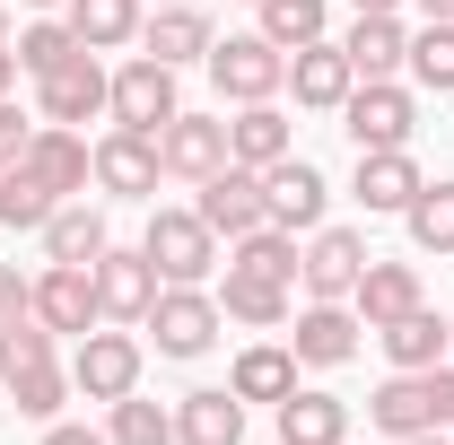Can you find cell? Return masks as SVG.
<instances>
[{
  "label": "cell",
  "instance_id": "obj_18",
  "mask_svg": "<svg viewBox=\"0 0 454 445\" xmlns=\"http://www.w3.org/2000/svg\"><path fill=\"white\" fill-rule=\"evenodd\" d=\"M419 183H428V175L411 167V149H367L349 192H358V210H367V219H402V210L419 201Z\"/></svg>",
  "mask_w": 454,
  "mask_h": 445
},
{
  "label": "cell",
  "instance_id": "obj_5",
  "mask_svg": "<svg viewBox=\"0 0 454 445\" xmlns=\"http://www.w3.org/2000/svg\"><path fill=\"white\" fill-rule=\"evenodd\" d=\"M106 113L122 122V131H149V140H158L175 113H184V105H175V70H167V61H149V53H131L122 70H114V105Z\"/></svg>",
  "mask_w": 454,
  "mask_h": 445
},
{
  "label": "cell",
  "instance_id": "obj_13",
  "mask_svg": "<svg viewBox=\"0 0 454 445\" xmlns=\"http://www.w3.org/2000/svg\"><path fill=\"white\" fill-rule=\"evenodd\" d=\"M358 271H367V236H358V227H315V245H306V262H297L306 297H333V306H349Z\"/></svg>",
  "mask_w": 454,
  "mask_h": 445
},
{
  "label": "cell",
  "instance_id": "obj_38",
  "mask_svg": "<svg viewBox=\"0 0 454 445\" xmlns=\"http://www.w3.org/2000/svg\"><path fill=\"white\" fill-rule=\"evenodd\" d=\"M114 445H175V410H158V402H140V393H122L114 402Z\"/></svg>",
  "mask_w": 454,
  "mask_h": 445
},
{
  "label": "cell",
  "instance_id": "obj_17",
  "mask_svg": "<svg viewBox=\"0 0 454 445\" xmlns=\"http://www.w3.org/2000/svg\"><path fill=\"white\" fill-rule=\"evenodd\" d=\"M349 306H358L367 332L402 324L411 306H428V297H419V262H376V254H367V271H358V288H349Z\"/></svg>",
  "mask_w": 454,
  "mask_h": 445
},
{
  "label": "cell",
  "instance_id": "obj_48",
  "mask_svg": "<svg viewBox=\"0 0 454 445\" xmlns=\"http://www.w3.org/2000/svg\"><path fill=\"white\" fill-rule=\"evenodd\" d=\"M0 53H9V9H0Z\"/></svg>",
  "mask_w": 454,
  "mask_h": 445
},
{
  "label": "cell",
  "instance_id": "obj_28",
  "mask_svg": "<svg viewBox=\"0 0 454 445\" xmlns=\"http://www.w3.org/2000/svg\"><path fill=\"white\" fill-rule=\"evenodd\" d=\"M219 315H236V324H254V332H271V324H288V288H280V279H262V271H236V262H227Z\"/></svg>",
  "mask_w": 454,
  "mask_h": 445
},
{
  "label": "cell",
  "instance_id": "obj_49",
  "mask_svg": "<svg viewBox=\"0 0 454 445\" xmlns=\"http://www.w3.org/2000/svg\"><path fill=\"white\" fill-rule=\"evenodd\" d=\"M27 9H70V0H27Z\"/></svg>",
  "mask_w": 454,
  "mask_h": 445
},
{
  "label": "cell",
  "instance_id": "obj_42",
  "mask_svg": "<svg viewBox=\"0 0 454 445\" xmlns=\"http://www.w3.org/2000/svg\"><path fill=\"white\" fill-rule=\"evenodd\" d=\"M428 410H437V428H454V358L428 367Z\"/></svg>",
  "mask_w": 454,
  "mask_h": 445
},
{
  "label": "cell",
  "instance_id": "obj_33",
  "mask_svg": "<svg viewBox=\"0 0 454 445\" xmlns=\"http://www.w3.org/2000/svg\"><path fill=\"white\" fill-rule=\"evenodd\" d=\"M254 9H262V27H254V35H271L280 53L315 44V35H324V18H333V0H254Z\"/></svg>",
  "mask_w": 454,
  "mask_h": 445
},
{
  "label": "cell",
  "instance_id": "obj_40",
  "mask_svg": "<svg viewBox=\"0 0 454 445\" xmlns=\"http://www.w3.org/2000/svg\"><path fill=\"white\" fill-rule=\"evenodd\" d=\"M18 315H35V279L18 262H0V324H18Z\"/></svg>",
  "mask_w": 454,
  "mask_h": 445
},
{
  "label": "cell",
  "instance_id": "obj_27",
  "mask_svg": "<svg viewBox=\"0 0 454 445\" xmlns=\"http://www.w3.org/2000/svg\"><path fill=\"white\" fill-rule=\"evenodd\" d=\"M106 210H88V201H61L53 219H44V254L53 262H79V271H97V254H106Z\"/></svg>",
  "mask_w": 454,
  "mask_h": 445
},
{
  "label": "cell",
  "instance_id": "obj_3",
  "mask_svg": "<svg viewBox=\"0 0 454 445\" xmlns=\"http://www.w3.org/2000/svg\"><path fill=\"white\" fill-rule=\"evenodd\" d=\"M210 79H219V97H236V105H262V97L288 88V53L271 35H227V44H210Z\"/></svg>",
  "mask_w": 454,
  "mask_h": 445
},
{
  "label": "cell",
  "instance_id": "obj_14",
  "mask_svg": "<svg viewBox=\"0 0 454 445\" xmlns=\"http://www.w3.org/2000/svg\"><path fill=\"white\" fill-rule=\"evenodd\" d=\"M358 306H333V297H315L306 315H297V332H288V349H297V367H349L358 358Z\"/></svg>",
  "mask_w": 454,
  "mask_h": 445
},
{
  "label": "cell",
  "instance_id": "obj_31",
  "mask_svg": "<svg viewBox=\"0 0 454 445\" xmlns=\"http://www.w3.org/2000/svg\"><path fill=\"white\" fill-rule=\"evenodd\" d=\"M70 35H79L88 53L131 44V35H140V0H70Z\"/></svg>",
  "mask_w": 454,
  "mask_h": 445
},
{
  "label": "cell",
  "instance_id": "obj_19",
  "mask_svg": "<svg viewBox=\"0 0 454 445\" xmlns=\"http://www.w3.org/2000/svg\"><path fill=\"white\" fill-rule=\"evenodd\" d=\"M288 88H297V105H315V113H340L349 105V88H358V70H349V53L340 44H297L288 53Z\"/></svg>",
  "mask_w": 454,
  "mask_h": 445
},
{
  "label": "cell",
  "instance_id": "obj_25",
  "mask_svg": "<svg viewBox=\"0 0 454 445\" xmlns=\"http://www.w3.org/2000/svg\"><path fill=\"white\" fill-rule=\"evenodd\" d=\"M280 445H349V402H340V393L297 385L280 402Z\"/></svg>",
  "mask_w": 454,
  "mask_h": 445
},
{
  "label": "cell",
  "instance_id": "obj_46",
  "mask_svg": "<svg viewBox=\"0 0 454 445\" xmlns=\"http://www.w3.org/2000/svg\"><path fill=\"white\" fill-rule=\"evenodd\" d=\"M419 18H454V0H419Z\"/></svg>",
  "mask_w": 454,
  "mask_h": 445
},
{
  "label": "cell",
  "instance_id": "obj_21",
  "mask_svg": "<svg viewBox=\"0 0 454 445\" xmlns=\"http://www.w3.org/2000/svg\"><path fill=\"white\" fill-rule=\"evenodd\" d=\"M340 53H349V70H358V79H394L402 61H411V35H402L394 9H358V27L340 35Z\"/></svg>",
  "mask_w": 454,
  "mask_h": 445
},
{
  "label": "cell",
  "instance_id": "obj_26",
  "mask_svg": "<svg viewBox=\"0 0 454 445\" xmlns=\"http://www.w3.org/2000/svg\"><path fill=\"white\" fill-rule=\"evenodd\" d=\"M227 393H236V402H271V410H280L288 393H297V349H288V340H254V349L236 358Z\"/></svg>",
  "mask_w": 454,
  "mask_h": 445
},
{
  "label": "cell",
  "instance_id": "obj_50",
  "mask_svg": "<svg viewBox=\"0 0 454 445\" xmlns=\"http://www.w3.org/2000/svg\"><path fill=\"white\" fill-rule=\"evenodd\" d=\"M158 9H184V0H158Z\"/></svg>",
  "mask_w": 454,
  "mask_h": 445
},
{
  "label": "cell",
  "instance_id": "obj_2",
  "mask_svg": "<svg viewBox=\"0 0 454 445\" xmlns=\"http://www.w3.org/2000/svg\"><path fill=\"white\" fill-rule=\"evenodd\" d=\"M140 254L158 262V279H184V288H201L219 271V236L201 227V210H158L149 236H140Z\"/></svg>",
  "mask_w": 454,
  "mask_h": 445
},
{
  "label": "cell",
  "instance_id": "obj_45",
  "mask_svg": "<svg viewBox=\"0 0 454 445\" xmlns=\"http://www.w3.org/2000/svg\"><path fill=\"white\" fill-rule=\"evenodd\" d=\"M394 445H446V428H419V437H394Z\"/></svg>",
  "mask_w": 454,
  "mask_h": 445
},
{
  "label": "cell",
  "instance_id": "obj_23",
  "mask_svg": "<svg viewBox=\"0 0 454 445\" xmlns=\"http://www.w3.org/2000/svg\"><path fill=\"white\" fill-rule=\"evenodd\" d=\"M376 340H385V358H394L402 376H428V367H446V358H454V324H437L428 306H411V315L385 324Z\"/></svg>",
  "mask_w": 454,
  "mask_h": 445
},
{
  "label": "cell",
  "instance_id": "obj_8",
  "mask_svg": "<svg viewBox=\"0 0 454 445\" xmlns=\"http://www.w3.org/2000/svg\"><path fill=\"white\" fill-rule=\"evenodd\" d=\"M158 262L140 254V245H106L97 254V306H106V324H149V306H158Z\"/></svg>",
  "mask_w": 454,
  "mask_h": 445
},
{
  "label": "cell",
  "instance_id": "obj_39",
  "mask_svg": "<svg viewBox=\"0 0 454 445\" xmlns=\"http://www.w3.org/2000/svg\"><path fill=\"white\" fill-rule=\"evenodd\" d=\"M27 358H53V332H44L35 315H18V324H0V376H9V367H27Z\"/></svg>",
  "mask_w": 454,
  "mask_h": 445
},
{
  "label": "cell",
  "instance_id": "obj_30",
  "mask_svg": "<svg viewBox=\"0 0 454 445\" xmlns=\"http://www.w3.org/2000/svg\"><path fill=\"white\" fill-rule=\"evenodd\" d=\"M367 419H376L385 437H419V428H437V410H428V376H402V367H394V385H376Z\"/></svg>",
  "mask_w": 454,
  "mask_h": 445
},
{
  "label": "cell",
  "instance_id": "obj_34",
  "mask_svg": "<svg viewBox=\"0 0 454 445\" xmlns=\"http://www.w3.org/2000/svg\"><path fill=\"white\" fill-rule=\"evenodd\" d=\"M297 236L288 227H254V236H236V271H262V279H280V288H297Z\"/></svg>",
  "mask_w": 454,
  "mask_h": 445
},
{
  "label": "cell",
  "instance_id": "obj_24",
  "mask_svg": "<svg viewBox=\"0 0 454 445\" xmlns=\"http://www.w3.org/2000/svg\"><path fill=\"white\" fill-rule=\"evenodd\" d=\"M288 149H297V131H288V113L271 105V97H262V105H245L236 113V122H227V158H236V167H280Z\"/></svg>",
  "mask_w": 454,
  "mask_h": 445
},
{
  "label": "cell",
  "instance_id": "obj_29",
  "mask_svg": "<svg viewBox=\"0 0 454 445\" xmlns=\"http://www.w3.org/2000/svg\"><path fill=\"white\" fill-rule=\"evenodd\" d=\"M0 385H9V402H18V419H61V402H70V367H61V358H27V367H9Z\"/></svg>",
  "mask_w": 454,
  "mask_h": 445
},
{
  "label": "cell",
  "instance_id": "obj_11",
  "mask_svg": "<svg viewBox=\"0 0 454 445\" xmlns=\"http://www.w3.org/2000/svg\"><path fill=\"white\" fill-rule=\"evenodd\" d=\"M35 324H44V332H97V324H106V306H97V271H79V262H44V279H35Z\"/></svg>",
  "mask_w": 454,
  "mask_h": 445
},
{
  "label": "cell",
  "instance_id": "obj_1",
  "mask_svg": "<svg viewBox=\"0 0 454 445\" xmlns=\"http://www.w3.org/2000/svg\"><path fill=\"white\" fill-rule=\"evenodd\" d=\"M219 297L210 288H184V279H167L158 288V306H149V340H158V358H201L210 340H219Z\"/></svg>",
  "mask_w": 454,
  "mask_h": 445
},
{
  "label": "cell",
  "instance_id": "obj_32",
  "mask_svg": "<svg viewBox=\"0 0 454 445\" xmlns=\"http://www.w3.org/2000/svg\"><path fill=\"white\" fill-rule=\"evenodd\" d=\"M402 227H411V245H419V254H437V262H446V254H454V183H419V201L402 210Z\"/></svg>",
  "mask_w": 454,
  "mask_h": 445
},
{
  "label": "cell",
  "instance_id": "obj_6",
  "mask_svg": "<svg viewBox=\"0 0 454 445\" xmlns=\"http://www.w3.org/2000/svg\"><path fill=\"white\" fill-rule=\"evenodd\" d=\"M35 105H44V122H61V131L97 122V113L114 105V79H106V61H97L88 44H79V53L61 61L53 79H35Z\"/></svg>",
  "mask_w": 454,
  "mask_h": 445
},
{
  "label": "cell",
  "instance_id": "obj_22",
  "mask_svg": "<svg viewBox=\"0 0 454 445\" xmlns=\"http://www.w3.org/2000/svg\"><path fill=\"white\" fill-rule=\"evenodd\" d=\"M140 44H149V61H167V70H184V61H210V18H201V0H184V9H158V18H140Z\"/></svg>",
  "mask_w": 454,
  "mask_h": 445
},
{
  "label": "cell",
  "instance_id": "obj_44",
  "mask_svg": "<svg viewBox=\"0 0 454 445\" xmlns=\"http://www.w3.org/2000/svg\"><path fill=\"white\" fill-rule=\"evenodd\" d=\"M9 88H18V53H0V97H9Z\"/></svg>",
  "mask_w": 454,
  "mask_h": 445
},
{
  "label": "cell",
  "instance_id": "obj_36",
  "mask_svg": "<svg viewBox=\"0 0 454 445\" xmlns=\"http://www.w3.org/2000/svg\"><path fill=\"white\" fill-rule=\"evenodd\" d=\"M53 210H61V201H53L27 167H0V227H9V236H18V227H35V236H44Z\"/></svg>",
  "mask_w": 454,
  "mask_h": 445
},
{
  "label": "cell",
  "instance_id": "obj_43",
  "mask_svg": "<svg viewBox=\"0 0 454 445\" xmlns=\"http://www.w3.org/2000/svg\"><path fill=\"white\" fill-rule=\"evenodd\" d=\"M44 445H114V437H97V428H70V419H44Z\"/></svg>",
  "mask_w": 454,
  "mask_h": 445
},
{
  "label": "cell",
  "instance_id": "obj_47",
  "mask_svg": "<svg viewBox=\"0 0 454 445\" xmlns=\"http://www.w3.org/2000/svg\"><path fill=\"white\" fill-rule=\"evenodd\" d=\"M349 9H402V0H349Z\"/></svg>",
  "mask_w": 454,
  "mask_h": 445
},
{
  "label": "cell",
  "instance_id": "obj_10",
  "mask_svg": "<svg viewBox=\"0 0 454 445\" xmlns=\"http://www.w3.org/2000/svg\"><path fill=\"white\" fill-rule=\"evenodd\" d=\"M18 167L35 175L53 201H79L88 183H97V149L79 140V131H61V122H35V140H27V158Z\"/></svg>",
  "mask_w": 454,
  "mask_h": 445
},
{
  "label": "cell",
  "instance_id": "obj_20",
  "mask_svg": "<svg viewBox=\"0 0 454 445\" xmlns=\"http://www.w3.org/2000/svg\"><path fill=\"white\" fill-rule=\"evenodd\" d=\"M175 445H245V402L227 385H201L175 402Z\"/></svg>",
  "mask_w": 454,
  "mask_h": 445
},
{
  "label": "cell",
  "instance_id": "obj_37",
  "mask_svg": "<svg viewBox=\"0 0 454 445\" xmlns=\"http://www.w3.org/2000/svg\"><path fill=\"white\" fill-rule=\"evenodd\" d=\"M9 53H18V70H27V79H53L61 61L79 53V35H70V18H35V27L9 44Z\"/></svg>",
  "mask_w": 454,
  "mask_h": 445
},
{
  "label": "cell",
  "instance_id": "obj_35",
  "mask_svg": "<svg viewBox=\"0 0 454 445\" xmlns=\"http://www.w3.org/2000/svg\"><path fill=\"white\" fill-rule=\"evenodd\" d=\"M411 79H419L428 97H454V18H428V27L411 35Z\"/></svg>",
  "mask_w": 454,
  "mask_h": 445
},
{
  "label": "cell",
  "instance_id": "obj_15",
  "mask_svg": "<svg viewBox=\"0 0 454 445\" xmlns=\"http://www.w3.org/2000/svg\"><path fill=\"white\" fill-rule=\"evenodd\" d=\"M158 158H167V175H184V183H210V175L227 167V122L219 113H175L167 131H158Z\"/></svg>",
  "mask_w": 454,
  "mask_h": 445
},
{
  "label": "cell",
  "instance_id": "obj_4",
  "mask_svg": "<svg viewBox=\"0 0 454 445\" xmlns=\"http://www.w3.org/2000/svg\"><path fill=\"white\" fill-rule=\"evenodd\" d=\"M340 131L358 140V158L367 149H411V88H394V79H358L349 88V105H340Z\"/></svg>",
  "mask_w": 454,
  "mask_h": 445
},
{
  "label": "cell",
  "instance_id": "obj_7",
  "mask_svg": "<svg viewBox=\"0 0 454 445\" xmlns=\"http://www.w3.org/2000/svg\"><path fill=\"white\" fill-rule=\"evenodd\" d=\"M70 393H88V402H122V393H140V340L131 332H79V358H70Z\"/></svg>",
  "mask_w": 454,
  "mask_h": 445
},
{
  "label": "cell",
  "instance_id": "obj_16",
  "mask_svg": "<svg viewBox=\"0 0 454 445\" xmlns=\"http://www.w3.org/2000/svg\"><path fill=\"white\" fill-rule=\"evenodd\" d=\"M262 201H271V227H288V236H297V227H324V201H333V183H324V175H315L297 149H288L280 167H262Z\"/></svg>",
  "mask_w": 454,
  "mask_h": 445
},
{
  "label": "cell",
  "instance_id": "obj_9",
  "mask_svg": "<svg viewBox=\"0 0 454 445\" xmlns=\"http://www.w3.org/2000/svg\"><path fill=\"white\" fill-rule=\"evenodd\" d=\"M192 210H201V227H210V236H227V245H236V236H254V227H271L262 175H254V167H236V158H227V167L201 183V201H192Z\"/></svg>",
  "mask_w": 454,
  "mask_h": 445
},
{
  "label": "cell",
  "instance_id": "obj_12",
  "mask_svg": "<svg viewBox=\"0 0 454 445\" xmlns=\"http://www.w3.org/2000/svg\"><path fill=\"white\" fill-rule=\"evenodd\" d=\"M158 175H167V158H158L149 131H122V122H114L106 140H97V183H106L114 201H149Z\"/></svg>",
  "mask_w": 454,
  "mask_h": 445
},
{
  "label": "cell",
  "instance_id": "obj_41",
  "mask_svg": "<svg viewBox=\"0 0 454 445\" xmlns=\"http://www.w3.org/2000/svg\"><path fill=\"white\" fill-rule=\"evenodd\" d=\"M27 140H35V122L0 97V167H18V158H27Z\"/></svg>",
  "mask_w": 454,
  "mask_h": 445
}]
</instances>
